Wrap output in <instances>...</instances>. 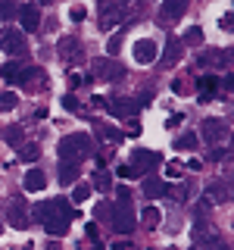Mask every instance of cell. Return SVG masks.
Returning a JSON list of instances; mask_svg holds the SVG:
<instances>
[{"instance_id": "1", "label": "cell", "mask_w": 234, "mask_h": 250, "mask_svg": "<svg viewBox=\"0 0 234 250\" xmlns=\"http://www.w3.org/2000/svg\"><path fill=\"white\" fill-rule=\"evenodd\" d=\"M31 219L44 225V231L50 238H62L69 231V222L75 219V209L66 197H57V200H47V203H38L31 209Z\"/></svg>"}, {"instance_id": "2", "label": "cell", "mask_w": 234, "mask_h": 250, "mask_svg": "<svg viewBox=\"0 0 234 250\" xmlns=\"http://www.w3.org/2000/svg\"><path fill=\"white\" fill-rule=\"evenodd\" d=\"M91 153H94V141L84 135V131L59 138V147H57L59 163H78V160H84V156H91Z\"/></svg>"}, {"instance_id": "3", "label": "cell", "mask_w": 234, "mask_h": 250, "mask_svg": "<svg viewBox=\"0 0 234 250\" xmlns=\"http://www.w3.org/2000/svg\"><path fill=\"white\" fill-rule=\"evenodd\" d=\"M109 225L119 234H131L135 231V209H131L128 203H116L113 213H109Z\"/></svg>"}, {"instance_id": "4", "label": "cell", "mask_w": 234, "mask_h": 250, "mask_svg": "<svg viewBox=\"0 0 234 250\" xmlns=\"http://www.w3.org/2000/svg\"><path fill=\"white\" fill-rule=\"evenodd\" d=\"M0 50L10 57H22L25 53V35L19 28H0Z\"/></svg>"}, {"instance_id": "5", "label": "cell", "mask_w": 234, "mask_h": 250, "mask_svg": "<svg viewBox=\"0 0 234 250\" xmlns=\"http://www.w3.org/2000/svg\"><path fill=\"white\" fill-rule=\"evenodd\" d=\"M94 78L119 82V78H125V66H122V62H116L113 57H100V60H94Z\"/></svg>"}, {"instance_id": "6", "label": "cell", "mask_w": 234, "mask_h": 250, "mask_svg": "<svg viewBox=\"0 0 234 250\" xmlns=\"http://www.w3.org/2000/svg\"><path fill=\"white\" fill-rule=\"evenodd\" d=\"M125 16H128L125 3H100V28H103V31H109V28H119Z\"/></svg>"}, {"instance_id": "7", "label": "cell", "mask_w": 234, "mask_h": 250, "mask_svg": "<svg viewBox=\"0 0 234 250\" xmlns=\"http://www.w3.org/2000/svg\"><path fill=\"white\" fill-rule=\"evenodd\" d=\"M131 169H135V175H147V172H153L156 166H159V153L153 150H144V147H137L135 153H131Z\"/></svg>"}, {"instance_id": "8", "label": "cell", "mask_w": 234, "mask_h": 250, "mask_svg": "<svg viewBox=\"0 0 234 250\" xmlns=\"http://www.w3.org/2000/svg\"><path fill=\"white\" fill-rule=\"evenodd\" d=\"M200 135H203L206 144H218V141L228 138V122L225 119H206L200 125Z\"/></svg>"}, {"instance_id": "9", "label": "cell", "mask_w": 234, "mask_h": 250, "mask_svg": "<svg viewBox=\"0 0 234 250\" xmlns=\"http://www.w3.org/2000/svg\"><path fill=\"white\" fill-rule=\"evenodd\" d=\"M6 219H10V225L13 229H28V222H31V216H28V207H25V200L22 197H16L10 200V207H6Z\"/></svg>"}, {"instance_id": "10", "label": "cell", "mask_w": 234, "mask_h": 250, "mask_svg": "<svg viewBox=\"0 0 234 250\" xmlns=\"http://www.w3.org/2000/svg\"><path fill=\"white\" fill-rule=\"evenodd\" d=\"M22 88H28V91H44L47 88V72L44 69H38V66H31V69H22Z\"/></svg>"}, {"instance_id": "11", "label": "cell", "mask_w": 234, "mask_h": 250, "mask_svg": "<svg viewBox=\"0 0 234 250\" xmlns=\"http://www.w3.org/2000/svg\"><path fill=\"white\" fill-rule=\"evenodd\" d=\"M106 113L116 116V119H128L131 113H135V100L131 97H116V100H103Z\"/></svg>"}, {"instance_id": "12", "label": "cell", "mask_w": 234, "mask_h": 250, "mask_svg": "<svg viewBox=\"0 0 234 250\" xmlns=\"http://www.w3.org/2000/svg\"><path fill=\"white\" fill-rule=\"evenodd\" d=\"M153 60H156V41H150V38H140V41H135V62H140V66H150Z\"/></svg>"}, {"instance_id": "13", "label": "cell", "mask_w": 234, "mask_h": 250, "mask_svg": "<svg viewBox=\"0 0 234 250\" xmlns=\"http://www.w3.org/2000/svg\"><path fill=\"white\" fill-rule=\"evenodd\" d=\"M19 22H22V28H25V31H35L38 25H41V10H38L35 3L19 6Z\"/></svg>"}, {"instance_id": "14", "label": "cell", "mask_w": 234, "mask_h": 250, "mask_svg": "<svg viewBox=\"0 0 234 250\" xmlns=\"http://www.w3.org/2000/svg\"><path fill=\"white\" fill-rule=\"evenodd\" d=\"M181 50H184L181 38L169 35V41H166V50H162V66H175V62L181 60Z\"/></svg>"}, {"instance_id": "15", "label": "cell", "mask_w": 234, "mask_h": 250, "mask_svg": "<svg viewBox=\"0 0 234 250\" xmlns=\"http://www.w3.org/2000/svg\"><path fill=\"white\" fill-rule=\"evenodd\" d=\"M57 50H59V57H62V60H78V57H81V44H78V38H72V35L59 38Z\"/></svg>"}, {"instance_id": "16", "label": "cell", "mask_w": 234, "mask_h": 250, "mask_svg": "<svg viewBox=\"0 0 234 250\" xmlns=\"http://www.w3.org/2000/svg\"><path fill=\"white\" fill-rule=\"evenodd\" d=\"M228 197H231V191L225 182H213L206 188V203H228Z\"/></svg>"}, {"instance_id": "17", "label": "cell", "mask_w": 234, "mask_h": 250, "mask_svg": "<svg viewBox=\"0 0 234 250\" xmlns=\"http://www.w3.org/2000/svg\"><path fill=\"white\" fill-rule=\"evenodd\" d=\"M191 0H162V19H181Z\"/></svg>"}, {"instance_id": "18", "label": "cell", "mask_w": 234, "mask_h": 250, "mask_svg": "<svg viewBox=\"0 0 234 250\" xmlns=\"http://www.w3.org/2000/svg\"><path fill=\"white\" fill-rule=\"evenodd\" d=\"M22 69L25 66H19V62H3V66H0V78H3L6 84H19L22 82Z\"/></svg>"}, {"instance_id": "19", "label": "cell", "mask_w": 234, "mask_h": 250, "mask_svg": "<svg viewBox=\"0 0 234 250\" xmlns=\"http://www.w3.org/2000/svg\"><path fill=\"white\" fill-rule=\"evenodd\" d=\"M22 185H25V191H44V188H47V175L41 169H31V172H25Z\"/></svg>"}, {"instance_id": "20", "label": "cell", "mask_w": 234, "mask_h": 250, "mask_svg": "<svg viewBox=\"0 0 234 250\" xmlns=\"http://www.w3.org/2000/svg\"><path fill=\"white\" fill-rule=\"evenodd\" d=\"M197 88H200V100L206 104V100H213V91L218 88V78L215 75H200L197 78Z\"/></svg>"}, {"instance_id": "21", "label": "cell", "mask_w": 234, "mask_h": 250, "mask_svg": "<svg viewBox=\"0 0 234 250\" xmlns=\"http://www.w3.org/2000/svg\"><path fill=\"white\" fill-rule=\"evenodd\" d=\"M162 194H169V185L162 182V178H144V197H162Z\"/></svg>"}, {"instance_id": "22", "label": "cell", "mask_w": 234, "mask_h": 250, "mask_svg": "<svg viewBox=\"0 0 234 250\" xmlns=\"http://www.w3.org/2000/svg\"><path fill=\"white\" fill-rule=\"evenodd\" d=\"M94 131H97V138L109 141V144H119V141H122V131L113 128V125H106V122H94Z\"/></svg>"}, {"instance_id": "23", "label": "cell", "mask_w": 234, "mask_h": 250, "mask_svg": "<svg viewBox=\"0 0 234 250\" xmlns=\"http://www.w3.org/2000/svg\"><path fill=\"white\" fill-rule=\"evenodd\" d=\"M59 185H75L78 182V163H59Z\"/></svg>"}, {"instance_id": "24", "label": "cell", "mask_w": 234, "mask_h": 250, "mask_svg": "<svg viewBox=\"0 0 234 250\" xmlns=\"http://www.w3.org/2000/svg\"><path fill=\"white\" fill-rule=\"evenodd\" d=\"M231 57L225 50H213V53H203L200 57V66H228Z\"/></svg>"}, {"instance_id": "25", "label": "cell", "mask_w": 234, "mask_h": 250, "mask_svg": "<svg viewBox=\"0 0 234 250\" xmlns=\"http://www.w3.org/2000/svg\"><path fill=\"white\" fill-rule=\"evenodd\" d=\"M22 138H25V128H22V125H10V128H3V141L10 147H19Z\"/></svg>"}, {"instance_id": "26", "label": "cell", "mask_w": 234, "mask_h": 250, "mask_svg": "<svg viewBox=\"0 0 234 250\" xmlns=\"http://www.w3.org/2000/svg\"><path fill=\"white\" fill-rule=\"evenodd\" d=\"M140 222H144V225H147V229H156V225H159V222H162V216H159V209H156V207H144V209H140Z\"/></svg>"}, {"instance_id": "27", "label": "cell", "mask_w": 234, "mask_h": 250, "mask_svg": "<svg viewBox=\"0 0 234 250\" xmlns=\"http://www.w3.org/2000/svg\"><path fill=\"white\" fill-rule=\"evenodd\" d=\"M41 156V147L38 144H19V160L22 163H35Z\"/></svg>"}, {"instance_id": "28", "label": "cell", "mask_w": 234, "mask_h": 250, "mask_svg": "<svg viewBox=\"0 0 234 250\" xmlns=\"http://www.w3.org/2000/svg\"><path fill=\"white\" fill-rule=\"evenodd\" d=\"M197 147V135L194 131H184V135L175 138V150H194Z\"/></svg>"}, {"instance_id": "29", "label": "cell", "mask_w": 234, "mask_h": 250, "mask_svg": "<svg viewBox=\"0 0 234 250\" xmlns=\"http://www.w3.org/2000/svg\"><path fill=\"white\" fill-rule=\"evenodd\" d=\"M19 106V97H16L13 91H3L0 94V113H10V109Z\"/></svg>"}, {"instance_id": "30", "label": "cell", "mask_w": 234, "mask_h": 250, "mask_svg": "<svg viewBox=\"0 0 234 250\" xmlns=\"http://www.w3.org/2000/svg\"><path fill=\"white\" fill-rule=\"evenodd\" d=\"M122 41H125V28H116V35L109 38V44H106V53H109V57H116V53H119Z\"/></svg>"}, {"instance_id": "31", "label": "cell", "mask_w": 234, "mask_h": 250, "mask_svg": "<svg viewBox=\"0 0 234 250\" xmlns=\"http://www.w3.org/2000/svg\"><path fill=\"white\" fill-rule=\"evenodd\" d=\"M16 13H19V6H16V0H0V22L13 19Z\"/></svg>"}, {"instance_id": "32", "label": "cell", "mask_w": 234, "mask_h": 250, "mask_svg": "<svg viewBox=\"0 0 234 250\" xmlns=\"http://www.w3.org/2000/svg\"><path fill=\"white\" fill-rule=\"evenodd\" d=\"M94 188H97V191H103V194H109V188H113L109 172H97V175H94Z\"/></svg>"}, {"instance_id": "33", "label": "cell", "mask_w": 234, "mask_h": 250, "mask_svg": "<svg viewBox=\"0 0 234 250\" xmlns=\"http://www.w3.org/2000/svg\"><path fill=\"white\" fill-rule=\"evenodd\" d=\"M91 197V185H75V191H72V200L69 203H84Z\"/></svg>"}, {"instance_id": "34", "label": "cell", "mask_w": 234, "mask_h": 250, "mask_svg": "<svg viewBox=\"0 0 234 250\" xmlns=\"http://www.w3.org/2000/svg\"><path fill=\"white\" fill-rule=\"evenodd\" d=\"M181 44H191V47L203 44V28H187V35H184V41H181Z\"/></svg>"}, {"instance_id": "35", "label": "cell", "mask_w": 234, "mask_h": 250, "mask_svg": "<svg viewBox=\"0 0 234 250\" xmlns=\"http://www.w3.org/2000/svg\"><path fill=\"white\" fill-rule=\"evenodd\" d=\"M62 106H66L69 113H84V106L78 104V97H75V94H66V97H62Z\"/></svg>"}, {"instance_id": "36", "label": "cell", "mask_w": 234, "mask_h": 250, "mask_svg": "<svg viewBox=\"0 0 234 250\" xmlns=\"http://www.w3.org/2000/svg\"><path fill=\"white\" fill-rule=\"evenodd\" d=\"M166 175H169V178H181V175H184V166H181L178 160H172L169 166H166Z\"/></svg>"}, {"instance_id": "37", "label": "cell", "mask_w": 234, "mask_h": 250, "mask_svg": "<svg viewBox=\"0 0 234 250\" xmlns=\"http://www.w3.org/2000/svg\"><path fill=\"white\" fill-rule=\"evenodd\" d=\"M116 197H119V203H128L131 200V188H125V185L116 188Z\"/></svg>"}, {"instance_id": "38", "label": "cell", "mask_w": 234, "mask_h": 250, "mask_svg": "<svg viewBox=\"0 0 234 250\" xmlns=\"http://www.w3.org/2000/svg\"><path fill=\"white\" fill-rule=\"evenodd\" d=\"M94 213H97V219H109L113 207H109V203H97V209H94Z\"/></svg>"}, {"instance_id": "39", "label": "cell", "mask_w": 234, "mask_h": 250, "mask_svg": "<svg viewBox=\"0 0 234 250\" xmlns=\"http://www.w3.org/2000/svg\"><path fill=\"white\" fill-rule=\"evenodd\" d=\"M172 194H175V200H187V194H191V185H178Z\"/></svg>"}, {"instance_id": "40", "label": "cell", "mask_w": 234, "mask_h": 250, "mask_svg": "<svg viewBox=\"0 0 234 250\" xmlns=\"http://www.w3.org/2000/svg\"><path fill=\"white\" fill-rule=\"evenodd\" d=\"M69 19H72V22H81L84 19V6H72V10H69Z\"/></svg>"}, {"instance_id": "41", "label": "cell", "mask_w": 234, "mask_h": 250, "mask_svg": "<svg viewBox=\"0 0 234 250\" xmlns=\"http://www.w3.org/2000/svg\"><path fill=\"white\" fill-rule=\"evenodd\" d=\"M218 25H222L225 31H231V25H234V16H231V13H225L222 19H218Z\"/></svg>"}, {"instance_id": "42", "label": "cell", "mask_w": 234, "mask_h": 250, "mask_svg": "<svg viewBox=\"0 0 234 250\" xmlns=\"http://www.w3.org/2000/svg\"><path fill=\"white\" fill-rule=\"evenodd\" d=\"M116 172H119V178H137V175H135V169H131V166H119Z\"/></svg>"}, {"instance_id": "43", "label": "cell", "mask_w": 234, "mask_h": 250, "mask_svg": "<svg viewBox=\"0 0 234 250\" xmlns=\"http://www.w3.org/2000/svg\"><path fill=\"white\" fill-rule=\"evenodd\" d=\"M228 150H222V147H215V150H209V160H225Z\"/></svg>"}, {"instance_id": "44", "label": "cell", "mask_w": 234, "mask_h": 250, "mask_svg": "<svg viewBox=\"0 0 234 250\" xmlns=\"http://www.w3.org/2000/svg\"><path fill=\"white\" fill-rule=\"evenodd\" d=\"M181 119H184V116H169L166 125H169V128H175V125H181Z\"/></svg>"}, {"instance_id": "45", "label": "cell", "mask_w": 234, "mask_h": 250, "mask_svg": "<svg viewBox=\"0 0 234 250\" xmlns=\"http://www.w3.org/2000/svg\"><path fill=\"white\" fill-rule=\"evenodd\" d=\"M222 84H225V91H231V88H234V75H225Z\"/></svg>"}, {"instance_id": "46", "label": "cell", "mask_w": 234, "mask_h": 250, "mask_svg": "<svg viewBox=\"0 0 234 250\" xmlns=\"http://www.w3.org/2000/svg\"><path fill=\"white\" fill-rule=\"evenodd\" d=\"M187 169H191V172H197V169H203V163H200V160H191V163H187Z\"/></svg>"}, {"instance_id": "47", "label": "cell", "mask_w": 234, "mask_h": 250, "mask_svg": "<svg viewBox=\"0 0 234 250\" xmlns=\"http://www.w3.org/2000/svg\"><path fill=\"white\" fill-rule=\"evenodd\" d=\"M113 250H135V247H131V244H128V241H119V244H116Z\"/></svg>"}, {"instance_id": "48", "label": "cell", "mask_w": 234, "mask_h": 250, "mask_svg": "<svg viewBox=\"0 0 234 250\" xmlns=\"http://www.w3.org/2000/svg\"><path fill=\"white\" fill-rule=\"evenodd\" d=\"M38 3H53V0H38Z\"/></svg>"}, {"instance_id": "49", "label": "cell", "mask_w": 234, "mask_h": 250, "mask_svg": "<svg viewBox=\"0 0 234 250\" xmlns=\"http://www.w3.org/2000/svg\"><path fill=\"white\" fill-rule=\"evenodd\" d=\"M22 250H35V247H22Z\"/></svg>"}, {"instance_id": "50", "label": "cell", "mask_w": 234, "mask_h": 250, "mask_svg": "<svg viewBox=\"0 0 234 250\" xmlns=\"http://www.w3.org/2000/svg\"><path fill=\"white\" fill-rule=\"evenodd\" d=\"M47 250H57V247H53V244H50V247H47Z\"/></svg>"}, {"instance_id": "51", "label": "cell", "mask_w": 234, "mask_h": 250, "mask_svg": "<svg viewBox=\"0 0 234 250\" xmlns=\"http://www.w3.org/2000/svg\"><path fill=\"white\" fill-rule=\"evenodd\" d=\"M94 250H103V247H100V244H97V247H94Z\"/></svg>"}, {"instance_id": "52", "label": "cell", "mask_w": 234, "mask_h": 250, "mask_svg": "<svg viewBox=\"0 0 234 250\" xmlns=\"http://www.w3.org/2000/svg\"><path fill=\"white\" fill-rule=\"evenodd\" d=\"M0 234H3V225H0Z\"/></svg>"}, {"instance_id": "53", "label": "cell", "mask_w": 234, "mask_h": 250, "mask_svg": "<svg viewBox=\"0 0 234 250\" xmlns=\"http://www.w3.org/2000/svg\"><path fill=\"white\" fill-rule=\"evenodd\" d=\"M191 250H200V247H191Z\"/></svg>"}]
</instances>
